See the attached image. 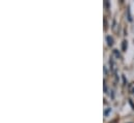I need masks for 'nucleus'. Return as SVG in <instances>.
Returning a JSON list of instances; mask_svg holds the SVG:
<instances>
[{"mask_svg": "<svg viewBox=\"0 0 134 123\" xmlns=\"http://www.w3.org/2000/svg\"><path fill=\"white\" fill-rule=\"evenodd\" d=\"M106 40H107V42H108V46H112V45H113V39H112L111 36H107V37H106Z\"/></svg>", "mask_w": 134, "mask_h": 123, "instance_id": "1", "label": "nucleus"}, {"mask_svg": "<svg viewBox=\"0 0 134 123\" xmlns=\"http://www.w3.org/2000/svg\"><path fill=\"white\" fill-rule=\"evenodd\" d=\"M127 47H128L127 41H126V40H124V41H123V47H122V48H123V51H126V50H127Z\"/></svg>", "mask_w": 134, "mask_h": 123, "instance_id": "2", "label": "nucleus"}]
</instances>
